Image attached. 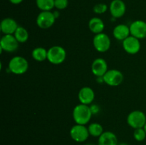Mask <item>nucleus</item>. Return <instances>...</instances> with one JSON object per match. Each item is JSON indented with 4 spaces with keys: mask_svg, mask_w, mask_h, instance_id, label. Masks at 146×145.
I'll list each match as a JSON object with an SVG mask.
<instances>
[{
    "mask_svg": "<svg viewBox=\"0 0 146 145\" xmlns=\"http://www.w3.org/2000/svg\"><path fill=\"white\" fill-rule=\"evenodd\" d=\"M54 16H55L56 18H58V16H59V12H58V11H54Z\"/></svg>",
    "mask_w": 146,
    "mask_h": 145,
    "instance_id": "cd10ccee",
    "label": "nucleus"
},
{
    "mask_svg": "<svg viewBox=\"0 0 146 145\" xmlns=\"http://www.w3.org/2000/svg\"><path fill=\"white\" fill-rule=\"evenodd\" d=\"M118 138L112 132H104L98 137V145H118Z\"/></svg>",
    "mask_w": 146,
    "mask_h": 145,
    "instance_id": "f3484780",
    "label": "nucleus"
},
{
    "mask_svg": "<svg viewBox=\"0 0 146 145\" xmlns=\"http://www.w3.org/2000/svg\"><path fill=\"white\" fill-rule=\"evenodd\" d=\"M113 35L114 38L118 41H124L125 38L131 36L130 27L125 24H118L114 27Z\"/></svg>",
    "mask_w": 146,
    "mask_h": 145,
    "instance_id": "dca6fc26",
    "label": "nucleus"
},
{
    "mask_svg": "<svg viewBox=\"0 0 146 145\" xmlns=\"http://www.w3.org/2000/svg\"><path fill=\"white\" fill-rule=\"evenodd\" d=\"M18 27L19 26L17 21L14 18H9V17L4 18L1 21V25H0V28L4 35H7V34L14 35Z\"/></svg>",
    "mask_w": 146,
    "mask_h": 145,
    "instance_id": "2eb2a0df",
    "label": "nucleus"
},
{
    "mask_svg": "<svg viewBox=\"0 0 146 145\" xmlns=\"http://www.w3.org/2000/svg\"><path fill=\"white\" fill-rule=\"evenodd\" d=\"M98 107L97 105H92V106H91V109L93 114L96 113V112H98V111H99V109H98V107Z\"/></svg>",
    "mask_w": 146,
    "mask_h": 145,
    "instance_id": "a878e982",
    "label": "nucleus"
},
{
    "mask_svg": "<svg viewBox=\"0 0 146 145\" xmlns=\"http://www.w3.org/2000/svg\"><path fill=\"white\" fill-rule=\"evenodd\" d=\"M123 74L116 69L108 70L103 76L104 82L111 87H116L123 81Z\"/></svg>",
    "mask_w": 146,
    "mask_h": 145,
    "instance_id": "6e6552de",
    "label": "nucleus"
},
{
    "mask_svg": "<svg viewBox=\"0 0 146 145\" xmlns=\"http://www.w3.org/2000/svg\"><path fill=\"white\" fill-rule=\"evenodd\" d=\"M14 36L19 44H24V43L27 42L29 37L28 31L24 27L19 26L16 30Z\"/></svg>",
    "mask_w": 146,
    "mask_h": 145,
    "instance_id": "aec40b11",
    "label": "nucleus"
},
{
    "mask_svg": "<svg viewBox=\"0 0 146 145\" xmlns=\"http://www.w3.org/2000/svg\"><path fill=\"white\" fill-rule=\"evenodd\" d=\"M127 123L134 129L143 128L146 123V115L143 111L134 110L128 114Z\"/></svg>",
    "mask_w": 146,
    "mask_h": 145,
    "instance_id": "20e7f679",
    "label": "nucleus"
},
{
    "mask_svg": "<svg viewBox=\"0 0 146 145\" xmlns=\"http://www.w3.org/2000/svg\"><path fill=\"white\" fill-rule=\"evenodd\" d=\"M88 28L94 34L103 33L105 28L104 21L99 17H93L88 21Z\"/></svg>",
    "mask_w": 146,
    "mask_h": 145,
    "instance_id": "a211bd4d",
    "label": "nucleus"
},
{
    "mask_svg": "<svg viewBox=\"0 0 146 145\" xmlns=\"http://www.w3.org/2000/svg\"><path fill=\"white\" fill-rule=\"evenodd\" d=\"M94 12L96 14H103L106 13L108 10V6L104 3H99L96 4L93 8Z\"/></svg>",
    "mask_w": 146,
    "mask_h": 145,
    "instance_id": "b1692460",
    "label": "nucleus"
},
{
    "mask_svg": "<svg viewBox=\"0 0 146 145\" xmlns=\"http://www.w3.org/2000/svg\"><path fill=\"white\" fill-rule=\"evenodd\" d=\"M78 98L81 104L88 105L94 102L95 99V92L90 87H83L78 92Z\"/></svg>",
    "mask_w": 146,
    "mask_h": 145,
    "instance_id": "4468645a",
    "label": "nucleus"
},
{
    "mask_svg": "<svg viewBox=\"0 0 146 145\" xmlns=\"http://www.w3.org/2000/svg\"><path fill=\"white\" fill-rule=\"evenodd\" d=\"M131 35L139 40L146 38V22L143 20H135L130 25Z\"/></svg>",
    "mask_w": 146,
    "mask_h": 145,
    "instance_id": "9d476101",
    "label": "nucleus"
},
{
    "mask_svg": "<svg viewBox=\"0 0 146 145\" xmlns=\"http://www.w3.org/2000/svg\"><path fill=\"white\" fill-rule=\"evenodd\" d=\"M36 4L41 11H51L54 8V0H36Z\"/></svg>",
    "mask_w": 146,
    "mask_h": 145,
    "instance_id": "4be33fe9",
    "label": "nucleus"
},
{
    "mask_svg": "<svg viewBox=\"0 0 146 145\" xmlns=\"http://www.w3.org/2000/svg\"><path fill=\"white\" fill-rule=\"evenodd\" d=\"M9 70L15 75H22L29 69V62L25 58L17 55L11 58L9 62Z\"/></svg>",
    "mask_w": 146,
    "mask_h": 145,
    "instance_id": "f03ea898",
    "label": "nucleus"
},
{
    "mask_svg": "<svg viewBox=\"0 0 146 145\" xmlns=\"http://www.w3.org/2000/svg\"><path fill=\"white\" fill-rule=\"evenodd\" d=\"M123 48L124 51L128 54L134 55L138 53L141 48L140 40L133 36H130L128 38L123 41Z\"/></svg>",
    "mask_w": 146,
    "mask_h": 145,
    "instance_id": "9b49d317",
    "label": "nucleus"
},
{
    "mask_svg": "<svg viewBox=\"0 0 146 145\" xmlns=\"http://www.w3.org/2000/svg\"><path fill=\"white\" fill-rule=\"evenodd\" d=\"M70 136L73 140L81 143L88 139L90 134L86 125L76 124L70 129Z\"/></svg>",
    "mask_w": 146,
    "mask_h": 145,
    "instance_id": "0eeeda50",
    "label": "nucleus"
},
{
    "mask_svg": "<svg viewBox=\"0 0 146 145\" xmlns=\"http://www.w3.org/2000/svg\"><path fill=\"white\" fill-rule=\"evenodd\" d=\"M84 145H96V144H91V143H89V144H84Z\"/></svg>",
    "mask_w": 146,
    "mask_h": 145,
    "instance_id": "c756f323",
    "label": "nucleus"
},
{
    "mask_svg": "<svg viewBox=\"0 0 146 145\" xmlns=\"http://www.w3.org/2000/svg\"><path fill=\"white\" fill-rule=\"evenodd\" d=\"M118 145H128V144H126V143H124V142H122V143L118 144Z\"/></svg>",
    "mask_w": 146,
    "mask_h": 145,
    "instance_id": "c85d7f7f",
    "label": "nucleus"
},
{
    "mask_svg": "<svg viewBox=\"0 0 146 145\" xmlns=\"http://www.w3.org/2000/svg\"><path fill=\"white\" fill-rule=\"evenodd\" d=\"M144 129H145V131L146 132V123H145V126H144Z\"/></svg>",
    "mask_w": 146,
    "mask_h": 145,
    "instance_id": "7c9ffc66",
    "label": "nucleus"
},
{
    "mask_svg": "<svg viewBox=\"0 0 146 145\" xmlns=\"http://www.w3.org/2000/svg\"><path fill=\"white\" fill-rule=\"evenodd\" d=\"M19 44L14 35L7 34L4 35L0 41V49L1 52L3 51L8 53H13L17 51L19 48Z\"/></svg>",
    "mask_w": 146,
    "mask_h": 145,
    "instance_id": "1a4fd4ad",
    "label": "nucleus"
},
{
    "mask_svg": "<svg viewBox=\"0 0 146 145\" xmlns=\"http://www.w3.org/2000/svg\"><path fill=\"white\" fill-rule=\"evenodd\" d=\"M56 18L51 11H41L36 17V25L42 29L51 28L55 23Z\"/></svg>",
    "mask_w": 146,
    "mask_h": 145,
    "instance_id": "39448f33",
    "label": "nucleus"
},
{
    "mask_svg": "<svg viewBox=\"0 0 146 145\" xmlns=\"http://www.w3.org/2000/svg\"><path fill=\"white\" fill-rule=\"evenodd\" d=\"M108 71V64L105 59L98 58L93 61L91 64V72L97 78L103 77Z\"/></svg>",
    "mask_w": 146,
    "mask_h": 145,
    "instance_id": "ddd939ff",
    "label": "nucleus"
},
{
    "mask_svg": "<svg viewBox=\"0 0 146 145\" xmlns=\"http://www.w3.org/2000/svg\"><path fill=\"white\" fill-rule=\"evenodd\" d=\"M93 44L98 52L105 53L110 49L111 45V38L104 32L96 34L93 39Z\"/></svg>",
    "mask_w": 146,
    "mask_h": 145,
    "instance_id": "423d86ee",
    "label": "nucleus"
},
{
    "mask_svg": "<svg viewBox=\"0 0 146 145\" xmlns=\"http://www.w3.org/2000/svg\"><path fill=\"white\" fill-rule=\"evenodd\" d=\"M133 137L138 142H143L146 138V132L144 128L135 129L133 132Z\"/></svg>",
    "mask_w": 146,
    "mask_h": 145,
    "instance_id": "5701e85b",
    "label": "nucleus"
},
{
    "mask_svg": "<svg viewBox=\"0 0 146 145\" xmlns=\"http://www.w3.org/2000/svg\"><path fill=\"white\" fill-rule=\"evenodd\" d=\"M31 56L35 61L38 62H43L47 60L48 56V50L43 47H37L33 49L31 52Z\"/></svg>",
    "mask_w": 146,
    "mask_h": 145,
    "instance_id": "6ab92c4d",
    "label": "nucleus"
},
{
    "mask_svg": "<svg viewBox=\"0 0 146 145\" xmlns=\"http://www.w3.org/2000/svg\"><path fill=\"white\" fill-rule=\"evenodd\" d=\"M68 0H54V7L58 10H63L67 8Z\"/></svg>",
    "mask_w": 146,
    "mask_h": 145,
    "instance_id": "393cba45",
    "label": "nucleus"
},
{
    "mask_svg": "<svg viewBox=\"0 0 146 145\" xmlns=\"http://www.w3.org/2000/svg\"><path fill=\"white\" fill-rule=\"evenodd\" d=\"M66 58V51L60 45H54L48 49L47 60L54 65H59L65 61Z\"/></svg>",
    "mask_w": 146,
    "mask_h": 145,
    "instance_id": "7ed1b4c3",
    "label": "nucleus"
},
{
    "mask_svg": "<svg viewBox=\"0 0 146 145\" xmlns=\"http://www.w3.org/2000/svg\"><path fill=\"white\" fill-rule=\"evenodd\" d=\"M109 11L113 18H121L126 11L125 2L123 0H113L110 4Z\"/></svg>",
    "mask_w": 146,
    "mask_h": 145,
    "instance_id": "f8f14e48",
    "label": "nucleus"
},
{
    "mask_svg": "<svg viewBox=\"0 0 146 145\" xmlns=\"http://www.w3.org/2000/svg\"><path fill=\"white\" fill-rule=\"evenodd\" d=\"M24 0H9L10 2L13 4H21Z\"/></svg>",
    "mask_w": 146,
    "mask_h": 145,
    "instance_id": "bb28decb",
    "label": "nucleus"
},
{
    "mask_svg": "<svg viewBox=\"0 0 146 145\" xmlns=\"http://www.w3.org/2000/svg\"><path fill=\"white\" fill-rule=\"evenodd\" d=\"M93 112L91 107L84 104H79L73 110V118L76 124L86 125L90 122Z\"/></svg>",
    "mask_w": 146,
    "mask_h": 145,
    "instance_id": "f257e3e1",
    "label": "nucleus"
},
{
    "mask_svg": "<svg viewBox=\"0 0 146 145\" xmlns=\"http://www.w3.org/2000/svg\"><path fill=\"white\" fill-rule=\"evenodd\" d=\"M88 129L90 135L94 137H99L104 132L103 126L98 122H93L90 124L88 127Z\"/></svg>",
    "mask_w": 146,
    "mask_h": 145,
    "instance_id": "412c9836",
    "label": "nucleus"
}]
</instances>
